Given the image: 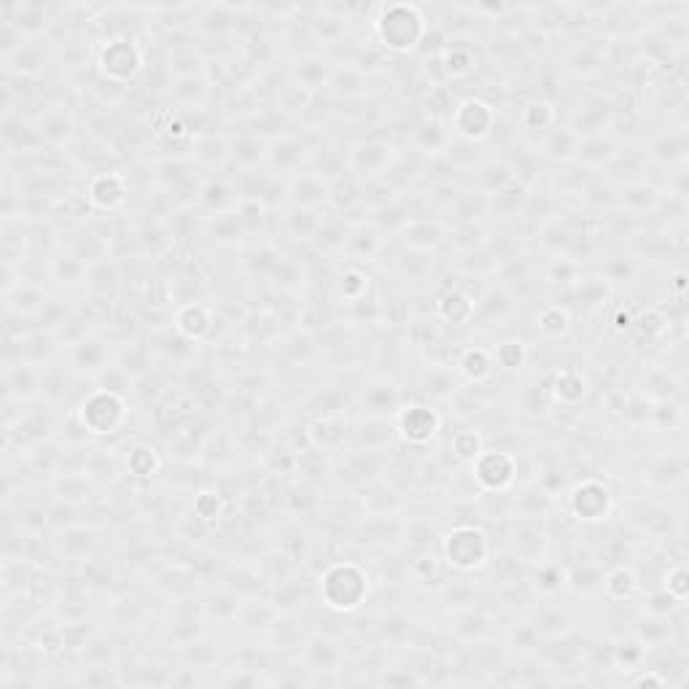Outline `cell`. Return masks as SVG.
I'll list each match as a JSON object with an SVG mask.
<instances>
[{"label":"cell","instance_id":"obj_1","mask_svg":"<svg viewBox=\"0 0 689 689\" xmlns=\"http://www.w3.org/2000/svg\"><path fill=\"white\" fill-rule=\"evenodd\" d=\"M367 595H369V574L359 563L339 561L321 574V600L337 614L356 611Z\"/></svg>","mask_w":689,"mask_h":689},{"label":"cell","instance_id":"obj_2","mask_svg":"<svg viewBox=\"0 0 689 689\" xmlns=\"http://www.w3.org/2000/svg\"><path fill=\"white\" fill-rule=\"evenodd\" d=\"M375 35L383 51L406 54L426 35V17L418 6H383L375 19Z\"/></svg>","mask_w":689,"mask_h":689},{"label":"cell","instance_id":"obj_3","mask_svg":"<svg viewBox=\"0 0 689 689\" xmlns=\"http://www.w3.org/2000/svg\"><path fill=\"white\" fill-rule=\"evenodd\" d=\"M79 421H81L87 434H92V437H111L127 421V401H124L121 393L97 388V391H92L81 401Z\"/></svg>","mask_w":689,"mask_h":689},{"label":"cell","instance_id":"obj_4","mask_svg":"<svg viewBox=\"0 0 689 689\" xmlns=\"http://www.w3.org/2000/svg\"><path fill=\"white\" fill-rule=\"evenodd\" d=\"M445 561L455 571H479L482 566H488L491 561V541L474 525H458L442 538Z\"/></svg>","mask_w":689,"mask_h":689},{"label":"cell","instance_id":"obj_5","mask_svg":"<svg viewBox=\"0 0 689 689\" xmlns=\"http://www.w3.org/2000/svg\"><path fill=\"white\" fill-rule=\"evenodd\" d=\"M496 127V108L479 97H468L458 103L450 113V129L461 141H485Z\"/></svg>","mask_w":689,"mask_h":689},{"label":"cell","instance_id":"obj_6","mask_svg":"<svg viewBox=\"0 0 689 689\" xmlns=\"http://www.w3.org/2000/svg\"><path fill=\"white\" fill-rule=\"evenodd\" d=\"M471 471L474 479L479 482L485 491H507L515 482V471H517V461L504 453V450H482L474 461H471Z\"/></svg>","mask_w":689,"mask_h":689},{"label":"cell","instance_id":"obj_7","mask_svg":"<svg viewBox=\"0 0 689 689\" xmlns=\"http://www.w3.org/2000/svg\"><path fill=\"white\" fill-rule=\"evenodd\" d=\"M393 423H396V431L401 434L404 442L426 445V442H431L437 437V431L442 426V418L437 415V409H431V406L412 404V406L396 409Z\"/></svg>","mask_w":689,"mask_h":689},{"label":"cell","instance_id":"obj_8","mask_svg":"<svg viewBox=\"0 0 689 689\" xmlns=\"http://www.w3.org/2000/svg\"><path fill=\"white\" fill-rule=\"evenodd\" d=\"M100 65L111 81H127L143 71V54L129 38H116L108 41V46L103 49Z\"/></svg>","mask_w":689,"mask_h":689},{"label":"cell","instance_id":"obj_9","mask_svg":"<svg viewBox=\"0 0 689 689\" xmlns=\"http://www.w3.org/2000/svg\"><path fill=\"white\" fill-rule=\"evenodd\" d=\"M159 183L162 189L175 199V202H194L202 197L205 189V178L197 175V170H191L189 162L183 159H167L159 165Z\"/></svg>","mask_w":689,"mask_h":689},{"label":"cell","instance_id":"obj_10","mask_svg":"<svg viewBox=\"0 0 689 689\" xmlns=\"http://www.w3.org/2000/svg\"><path fill=\"white\" fill-rule=\"evenodd\" d=\"M571 512L582 520V523H598L606 520L611 512V491L606 485H600L598 479H587L579 488H574L571 496Z\"/></svg>","mask_w":689,"mask_h":689},{"label":"cell","instance_id":"obj_11","mask_svg":"<svg viewBox=\"0 0 689 689\" xmlns=\"http://www.w3.org/2000/svg\"><path fill=\"white\" fill-rule=\"evenodd\" d=\"M43 391V372L30 364V361H19V364H6V396L14 401H27L33 396H38Z\"/></svg>","mask_w":689,"mask_h":689},{"label":"cell","instance_id":"obj_12","mask_svg":"<svg viewBox=\"0 0 689 689\" xmlns=\"http://www.w3.org/2000/svg\"><path fill=\"white\" fill-rule=\"evenodd\" d=\"M127 178L119 175V173H100L89 181V189H87V199L92 208H100V211H113L119 208V205L127 199Z\"/></svg>","mask_w":689,"mask_h":689},{"label":"cell","instance_id":"obj_13","mask_svg":"<svg viewBox=\"0 0 689 689\" xmlns=\"http://www.w3.org/2000/svg\"><path fill=\"white\" fill-rule=\"evenodd\" d=\"M289 197L297 202V208H315V205L331 199V186L323 181L321 173H297L289 183Z\"/></svg>","mask_w":689,"mask_h":689},{"label":"cell","instance_id":"obj_14","mask_svg":"<svg viewBox=\"0 0 689 689\" xmlns=\"http://www.w3.org/2000/svg\"><path fill=\"white\" fill-rule=\"evenodd\" d=\"M95 541H97V533L92 530V528H87V525H74V528H65V530H59V536H57V549L65 555V558H74V561H81V558H87V553L95 546Z\"/></svg>","mask_w":689,"mask_h":689},{"label":"cell","instance_id":"obj_15","mask_svg":"<svg viewBox=\"0 0 689 689\" xmlns=\"http://www.w3.org/2000/svg\"><path fill=\"white\" fill-rule=\"evenodd\" d=\"M530 625L536 628L538 639H561L571 628V616L558 603H541Z\"/></svg>","mask_w":689,"mask_h":689},{"label":"cell","instance_id":"obj_16","mask_svg":"<svg viewBox=\"0 0 689 689\" xmlns=\"http://www.w3.org/2000/svg\"><path fill=\"white\" fill-rule=\"evenodd\" d=\"M657 205H660V194H657V189H652L646 183H631L625 189H619V208L633 216L654 211Z\"/></svg>","mask_w":689,"mask_h":689},{"label":"cell","instance_id":"obj_17","mask_svg":"<svg viewBox=\"0 0 689 689\" xmlns=\"http://www.w3.org/2000/svg\"><path fill=\"white\" fill-rule=\"evenodd\" d=\"M92 479L84 471H65L54 479V496L71 504H81L89 499Z\"/></svg>","mask_w":689,"mask_h":689},{"label":"cell","instance_id":"obj_18","mask_svg":"<svg viewBox=\"0 0 689 689\" xmlns=\"http://www.w3.org/2000/svg\"><path fill=\"white\" fill-rule=\"evenodd\" d=\"M305 660L313 670H334L342 660V652L337 649L334 641L323 636H313L305 641Z\"/></svg>","mask_w":689,"mask_h":689},{"label":"cell","instance_id":"obj_19","mask_svg":"<svg viewBox=\"0 0 689 689\" xmlns=\"http://www.w3.org/2000/svg\"><path fill=\"white\" fill-rule=\"evenodd\" d=\"M170 95L175 97V103L181 108H194L199 111L205 105V100H208V84H205L199 76L189 74V76H178Z\"/></svg>","mask_w":689,"mask_h":689},{"label":"cell","instance_id":"obj_20","mask_svg":"<svg viewBox=\"0 0 689 689\" xmlns=\"http://www.w3.org/2000/svg\"><path fill=\"white\" fill-rule=\"evenodd\" d=\"M496 369V361H493V353L491 351H482V348H471L461 356L458 361V372L471 380V383H482L488 380Z\"/></svg>","mask_w":689,"mask_h":689},{"label":"cell","instance_id":"obj_21","mask_svg":"<svg viewBox=\"0 0 689 689\" xmlns=\"http://www.w3.org/2000/svg\"><path fill=\"white\" fill-rule=\"evenodd\" d=\"M474 310H476L474 302H471L466 294H461V291H450V294H445V297L439 299V305H437L439 318L455 323V326H463V323L474 321Z\"/></svg>","mask_w":689,"mask_h":689},{"label":"cell","instance_id":"obj_22","mask_svg":"<svg viewBox=\"0 0 689 689\" xmlns=\"http://www.w3.org/2000/svg\"><path fill=\"white\" fill-rule=\"evenodd\" d=\"M582 141V135L574 132L571 127H553L546 135V154L553 159H574L577 146Z\"/></svg>","mask_w":689,"mask_h":689},{"label":"cell","instance_id":"obj_23","mask_svg":"<svg viewBox=\"0 0 689 689\" xmlns=\"http://www.w3.org/2000/svg\"><path fill=\"white\" fill-rule=\"evenodd\" d=\"M606 595L614 600V603H625V600H633L639 595V579L633 571H625V569H616L606 577V582H600Z\"/></svg>","mask_w":689,"mask_h":689},{"label":"cell","instance_id":"obj_24","mask_svg":"<svg viewBox=\"0 0 689 689\" xmlns=\"http://www.w3.org/2000/svg\"><path fill=\"white\" fill-rule=\"evenodd\" d=\"M227 157H229V143L224 141V137L202 135V137H197V141H194V159L199 165L219 167Z\"/></svg>","mask_w":689,"mask_h":689},{"label":"cell","instance_id":"obj_25","mask_svg":"<svg viewBox=\"0 0 689 689\" xmlns=\"http://www.w3.org/2000/svg\"><path fill=\"white\" fill-rule=\"evenodd\" d=\"M297 76L302 81L305 89H318L321 84H326L331 79V67L323 57L318 54H310V57H302L299 65H297Z\"/></svg>","mask_w":689,"mask_h":689},{"label":"cell","instance_id":"obj_26","mask_svg":"<svg viewBox=\"0 0 689 689\" xmlns=\"http://www.w3.org/2000/svg\"><path fill=\"white\" fill-rule=\"evenodd\" d=\"M536 329L546 337V339H558L571 329V315L569 310L558 307V305H546L541 310V315L536 318Z\"/></svg>","mask_w":689,"mask_h":689},{"label":"cell","instance_id":"obj_27","mask_svg":"<svg viewBox=\"0 0 689 689\" xmlns=\"http://www.w3.org/2000/svg\"><path fill=\"white\" fill-rule=\"evenodd\" d=\"M81 517H79V504H71V501H62L54 496V501L43 509V525L54 528V530H65V528H74L79 525Z\"/></svg>","mask_w":689,"mask_h":689},{"label":"cell","instance_id":"obj_28","mask_svg":"<svg viewBox=\"0 0 689 689\" xmlns=\"http://www.w3.org/2000/svg\"><path fill=\"white\" fill-rule=\"evenodd\" d=\"M127 468H129L135 476H141V479L154 476L157 468H159V453H157L151 445H146V442L135 445V447L127 453Z\"/></svg>","mask_w":689,"mask_h":689},{"label":"cell","instance_id":"obj_29","mask_svg":"<svg viewBox=\"0 0 689 689\" xmlns=\"http://www.w3.org/2000/svg\"><path fill=\"white\" fill-rule=\"evenodd\" d=\"M46 307V294L33 283H19L17 289H9V310H17L22 315H30L35 310Z\"/></svg>","mask_w":689,"mask_h":689},{"label":"cell","instance_id":"obj_30","mask_svg":"<svg viewBox=\"0 0 689 689\" xmlns=\"http://www.w3.org/2000/svg\"><path fill=\"white\" fill-rule=\"evenodd\" d=\"M409 577H412V582L421 584V587H439L442 577H445V566L434 555H421L418 561H412Z\"/></svg>","mask_w":689,"mask_h":689},{"label":"cell","instance_id":"obj_31","mask_svg":"<svg viewBox=\"0 0 689 689\" xmlns=\"http://www.w3.org/2000/svg\"><path fill=\"white\" fill-rule=\"evenodd\" d=\"M587 393V380L582 372L577 369H563L558 372V380H555V396L563 401V404H577L582 401Z\"/></svg>","mask_w":689,"mask_h":689},{"label":"cell","instance_id":"obj_32","mask_svg":"<svg viewBox=\"0 0 689 689\" xmlns=\"http://www.w3.org/2000/svg\"><path fill=\"white\" fill-rule=\"evenodd\" d=\"M533 587L541 595L553 598L566 587V571L561 566H553V563H538V569L533 571Z\"/></svg>","mask_w":689,"mask_h":689},{"label":"cell","instance_id":"obj_33","mask_svg":"<svg viewBox=\"0 0 689 689\" xmlns=\"http://www.w3.org/2000/svg\"><path fill=\"white\" fill-rule=\"evenodd\" d=\"M421 385H423V393H429L434 399H453V393H455V375H453V369L431 367L423 375Z\"/></svg>","mask_w":689,"mask_h":689},{"label":"cell","instance_id":"obj_34","mask_svg":"<svg viewBox=\"0 0 689 689\" xmlns=\"http://www.w3.org/2000/svg\"><path fill=\"white\" fill-rule=\"evenodd\" d=\"M51 272L62 283H79L81 278H87V264L74 253H62L51 261Z\"/></svg>","mask_w":689,"mask_h":689},{"label":"cell","instance_id":"obj_35","mask_svg":"<svg viewBox=\"0 0 689 689\" xmlns=\"http://www.w3.org/2000/svg\"><path fill=\"white\" fill-rule=\"evenodd\" d=\"M404 235L415 248H434L445 232L437 221H412V224H406Z\"/></svg>","mask_w":689,"mask_h":689},{"label":"cell","instance_id":"obj_36","mask_svg":"<svg viewBox=\"0 0 689 689\" xmlns=\"http://www.w3.org/2000/svg\"><path fill=\"white\" fill-rule=\"evenodd\" d=\"M267 143L256 137H243V141L229 143V157L240 165H256L259 159H267Z\"/></svg>","mask_w":689,"mask_h":689},{"label":"cell","instance_id":"obj_37","mask_svg":"<svg viewBox=\"0 0 689 689\" xmlns=\"http://www.w3.org/2000/svg\"><path fill=\"white\" fill-rule=\"evenodd\" d=\"M439 62H442L447 76H466L474 67V54L463 46H453V49L439 54Z\"/></svg>","mask_w":689,"mask_h":689},{"label":"cell","instance_id":"obj_38","mask_svg":"<svg viewBox=\"0 0 689 689\" xmlns=\"http://www.w3.org/2000/svg\"><path fill=\"white\" fill-rule=\"evenodd\" d=\"M493 361H496V367H501V369H507V372L520 369L523 361H525L523 342H520V339H507V342H501L499 348L493 351Z\"/></svg>","mask_w":689,"mask_h":689},{"label":"cell","instance_id":"obj_39","mask_svg":"<svg viewBox=\"0 0 689 689\" xmlns=\"http://www.w3.org/2000/svg\"><path fill=\"white\" fill-rule=\"evenodd\" d=\"M393 146H385V143H372V146H361L353 157V167L361 173V175H377V157L380 154H391Z\"/></svg>","mask_w":689,"mask_h":689},{"label":"cell","instance_id":"obj_40","mask_svg":"<svg viewBox=\"0 0 689 689\" xmlns=\"http://www.w3.org/2000/svg\"><path fill=\"white\" fill-rule=\"evenodd\" d=\"M453 453H455L458 458H463V461H474V458L482 453V437H479L476 431H471V429L458 431V434L453 437Z\"/></svg>","mask_w":689,"mask_h":689},{"label":"cell","instance_id":"obj_41","mask_svg":"<svg viewBox=\"0 0 689 689\" xmlns=\"http://www.w3.org/2000/svg\"><path fill=\"white\" fill-rule=\"evenodd\" d=\"M684 579H686V571H684V566H673L670 569V574H668V584H665V592L668 595H673L676 600H684V592H686V587H684Z\"/></svg>","mask_w":689,"mask_h":689}]
</instances>
